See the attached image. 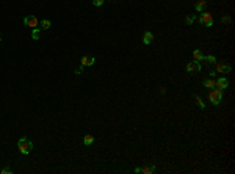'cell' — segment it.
Returning a JSON list of instances; mask_svg holds the SVG:
<instances>
[{
    "mask_svg": "<svg viewBox=\"0 0 235 174\" xmlns=\"http://www.w3.org/2000/svg\"><path fill=\"white\" fill-rule=\"evenodd\" d=\"M194 101H196V104L201 107V110H205V104L202 102V99H201L199 96H194Z\"/></svg>",
    "mask_w": 235,
    "mask_h": 174,
    "instance_id": "e0dca14e",
    "label": "cell"
},
{
    "mask_svg": "<svg viewBox=\"0 0 235 174\" xmlns=\"http://www.w3.org/2000/svg\"><path fill=\"white\" fill-rule=\"evenodd\" d=\"M135 172H136V174H138V172H141V168H139V166H136V168H135Z\"/></svg>",
    "mask_w": 235,
    "mask_h": 174,
    "instance_id": "cb8c5ba5",
    "label": "cell"
},
{
    "mask_svg": "<svg viewBox=\"0 0 235 174\" xmlns=\"http://www.w3.org/2000/svg\"><path fill=\"white\" fill-rule=\"evenodd\" d=\"M32 38L35 39V41H38L39 39V28L36 27V28H33V32H32Z\"/></svg>",
    "mask_w": 235,
    "mask_h": 174,
    "instance_id": "ac0fdd59",
    "label": "cell"
},
{
    "mask_svg": "<svg viewBox=\"0 0 235 174\" xmlns=\"http://www.w3.org/2000/svg\"><path fill=\"white\" fill-rule=\"evenodd\" d=\"M208 101L213 104V105H220L221 101H223V89H218V88H212L210 93H208Z\"/></svg>",
    "mask_w": 235,
    "mask_h": 174,
    "instance_id": "7a4b0ae2",
    "label": "cell"
},
{
    "mask_svg": "<svg viewBox=\"0 0 235 174\" xmlns=\"http://www.w3.org/2000/svg\"><path fill=\"white\" fill-rule=\"evenodd\" d=\"M94 61H96V58H94V57H82L80 64H82L83 67H85V66H92Z\"/></svg>",
    "mask_w": 235,
    "mask_h": 174,
    "instance_id": "ba28073f",
    "label": "cell"
},
{
    "mask_svg": "<svg viewBox=\"0 0 235 174\" xmlns=\"http://www.w3.org/2000/svg\"><path fill=\"white\" fill-rule=\"evenodd\" d=\"M82 72H83V66L80 64V67H79V69H75V74H77V76H80Z\"/></svg>",
    "mask_w": 235,
    "mask_h": 174,
    "instance_id": "603a6c76",
    "label": "cell"
},
{
    "mask_svg": "<svg viewBox=\"0 0 235 174\" xmlns=\"http://www.w3.org/2000/svg\"><path fill=\"white\" fill-rule=\"evenodd\" d=\"M13 172V169H10V168H3L2 169V174H11Z\"/></svg>",
    "mask_w": 235,
    "mask_h": 174,
    "instance_id": "7402d4cb",
    "label": "cell"
},
{
    "mask_svg": "<svg viewBox=\"0 0 235 174\" xmlns=\"http://www.w3.org/2000/svg\"><path fill=\"white\" fill-rule=\"evenodd\" d=\"M92 143H94V137H92V135H85L83 144H85V146H91Z\"/></svg>",
    "mask_w": 235,
    "mask_h": 174,
    "instance_id": "5bb4252c",
    "label": "cell"
},
{
    "mask_svg": "<svg viewBox=\"0 0 235 174\" xmlns=\"http://www.w3.org/2000/svg\"><path fill=\"white\" fill-rule=\"evenodd\" d=\"M185 69H186V72H199V71H201V63L193 60L191 63H188V64L185 66Z\"/></svg>",
    "mask_w": 235,
    "mask_h": 174,
    "instance_id": "8992f818",
    "label": "cell"
},
{
    "mask_svg": "<svg viewBox=\"0 0 235 174\" xmlns=\"http://www.w3.org/2000/svg\"><path fill=\"white\" fill-rule=\"evenodd\" d=\"M193 60H194V61H199V63L204 60V54H202L201 49H194V50H193Z\"/></svg>",
    "mask_w": 235,
    "mask_h": 174,
    "instance_id": "30bf717a",
    "label": "cell"
},
{
    "mask_svg": "<svg viewBox=\"0 0 235 174\" xmlns=\"http://www.w3.org/2000/svg\"><path fill=\"white\" fill-rule=\"evenodd\" d=\"M204 86L205 88H215V79L213 77H212V79H207V80H204Z\"/></svg>",
    "mask_w": 235,
    "mask_h": 174,
    "instance_id": "4fadbf2b",
    "label": "cell"
},
{
    "mask_svg": "<svg viewBox=\"0 0 235 174\" xmlns=\"http://www.w3.org/2000/svg\"><path fill=\"white\" fill-rule=\"evenodd\" d=\"M155 171V166L151 165V166H144V168H141V172H144V174H151Z\"/></svg>",
    "mask_w": 235,
    "mask_h": 174,
    "instance_id": "9a60e30c",
    "label": "cell"
},
{
    "mask_svg": "<svg viewBox=\"0 0 235 174\" xmlns=\"http://www.w3.org/2000/svg\"><path fill=\"white\" fill-rule=\"evenodd\" d=\"M0 41H2V35H0Z\"/></svg>",
    "mask_w": 235,
    "mask_h": 174,
    "instance_id": "d4e9b609",
    "label": "cell"
},
{
    "mask_svg": "<svg viewBox=\"0 0 235 174\" xmlns=\"http://www.w3.org/2000/svg\"><path fill=\"white\" fill-rule=\"evenodd\" d=\"M24 24H25V25H28V27H32V28H36L38 27V19L35 17V16H25V17H24Z\"/></svg>",
    "mask_w": 235,
    "mask_h": 174,
    "instance_id": "5b68a950",
    "label": "cell"
},
{
    "mask_svg": "<svg viewBox=\"0 0 235 174\" xmlns=\"http://www.w3.org/2000/svg\"><path fill=\"white\" fill-rule=\"evenodd\" d=\"M205 7H207V0H198L196 5H194V10H196L198 13H202V11L205 10Z\"/></svg>",
    "mask_w": 235,
    "mask_h": 174,
    "instance_id": "9c48e42d",
    "label": "cell"
},
{
    "mask_svg": "<svg viewBox=\"0 0 235 174\" xmlns=\"http://www.w3.org/2000/svg\"><path fill=\"white\" fill-rule=\"evenodd\" d=\"M194 19H196V16H194V14H191V16H186V17H185V22L188 24V25H191V24L194 22Z\"/></svg>",
    "mask_w": 235,
    "mask_h": 174,
    "instance_id": "d6986e66",
    "label": "cell"
},
{
    "mask_svg": "<svg viewBox=\"0 0 235 174\" xmlns=\"http://www.w3.org/2000/svg\"><path fill=\"white\" fill-rule=\"evenodd\" d=\"M152 39H154V35H152L151 32H146V33L143 35V42H144L146 46H149V44L152 42Z\"/></svg>",
    "mask_w": 235,
    "mask_h": 174,
    "instance_id": "8fae6325",
    "label": "cell"
},
{
    "mask_svg": "<svg viewBox=\"0 0 235 174\" xmlns=\"http://www.w3.org/2000/svg\"><path fill=\"white\" fill-rule=\"evenodd\" d=\"M39 25H41V28H44V30H47V28H50V25H52V22H50L49 19H42V20L39 22Z\"/></svg>",
    "mask_w": 235,
    "mask_h": 174,
    "instance_id": "7c38bea8",
    "label": "cell"
},
{
    "mask_svg": "<svg viewBox=\"0 0 235 174\" xmlns=\"http://www.w3.org/2000/svg\"><path fill=\"white\" fill-rule=\"evenodd\" d=\"M216 64V69H215V72H220V74H226V72H230L232 71V67H230V64L229 63H226V61H216L215 63Z\"/></svg>",
    "mask_w": 235,
    "mask_h": 174,
    "instance_id": "277c9868",
    "label": "cell"
},
{
    "mask_svg": "<svg viewBox=\"0 0 235 174\" xmlns=\"http://www.w3.org/2000/svg\"><path fill=\"white\" fill-rule=\"evenodd\" d=\"M199 22H201V25H204V27H212L213 25V16H212L210 13H201V16H199Z\"/></svg>",
    "mask_w": 235,
    "mask_h": 174,
    "instance_id": "3957f363",
    "label": "cell"
},
{
    "mask_svg": "<svg viewBox=\"0 0 235 174\" xmlns=\"http://www.w3.org/2000/svg\"><path fill=\"white\" fill-rule=\"evenodd\" d=\"M229 86V80L226 79V77H220V79H216L215 80V88H218V89H226Z\"/></svg>",
    "mask_w": 235,
    "mask_h": 174,
    "instance_id": "52a82bcc",
    "label": "cell"
},
{
    "mask_svg": "<svg viewBox=\"0 0 235 174\" xmlns=\"http://www.w3.org/2000/svg\"><path fill=\"white\" fill-rule=\"evenodd\" d=\"M221 22H223V24H230V17H229V16H223V17H221Z\"/></svg>",
    "mask_w": 235,
    "mask_h": 174,
    "instance_id": "44dd1931",
    "label": "cell"
},
{
    "mask_svg": "<svg viewBox=\"0 0 235 174\" xmlns=\"http://www.w3.org/2000/svg\"><path fill=\"white\" fill-rule=\"evenodd\" d=\"M17 149H19V151H20V154H30L32 152V149H33V143L28 140V138H25V137H24V138H20L19 141H17Z\"/></svg>",
    "mask_w": 235,
    "mask_h": 174,
    "instance_id": "6da1fadb",
    "label": "cell"
},
{
    "mask_svg": "<svg viewBox=\"0 0 235 174\" xmlns=\"http://www.w3.org/2000/svg\"><path fill=\"white\" fill-rule=\"evenodd\" d=\"M204 61H207L208 64H215V63H216V58H215L213 55H207V57H204Z\"/></svg>",
    "mask_w": 235,
    "mask_h": 174,
    "instance_id": "2e32d148",
    "label": "cell"
},
{
    "mask_svg": "<svg viewBox=\"0 0 235 174\" xmlns=\"http://www.w3.org/2000/svg\"><path fill=\"white\" fill-rule=\"evenodd\" d=\"M104 2H105V0H92V5L94 7H102Z\"/></svg>",
    "mask_w": 235,
    "mask_h": 174,
    "instance_id": "ffe728a7",
    "label": "cell"
}]
</instances>
